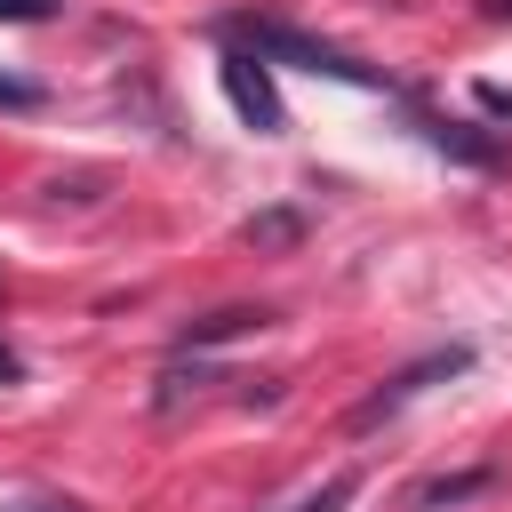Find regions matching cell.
Returning a JSON list of instances; mask_svg holds the SVG:
<instances>
[{
    "label": "cell",
    "mask_w": 512,
    "mask_h": 512,
    "mask_svg": "<svg viewBox=\"0 0 512 512\" xmlns=\"http://www.w3.org/2000/svg\"><path fill=\"white\" fill-rule=\"evenodd\" d=\"M224 32H232L248 56H264V64H304V72H328V80L376 88V64H360V56H344V48L312 40V32H296V24H280V16H232Z\"/></svg>",
    "instance_id": "cell-1"
},
{
    "label": "cell",
    "mask_w": 512,
    "mask_h": 512,
    "mask_svg": "<svg viewBox=\"0 0 512 512\" xmlns=\"http://www.w3.org/2000/svg\"><path fill=\"white\" fill-rule=\"evenodd\" d=\"M464 368H472V352H464V344H448V352H424L416 368H400L392 384H376V392L352 408V432H376V424H384V416H400V408H408L424 384H440V376H464Z\"/></svg>",
    "instance_id": "cell-2"
},
{
    "label": "cell",
    "mask_w": 512,
    "mask_h": 512,
    "mask_svg": "<svg viewBox=\"0 0 512 512\" xmlns=\"http://www.w3.org/2000/svg\"><path fill=\"white\" fill-rule=\"evenodd\" d=\"M224 96H232V112L256 128V136H280V96H272V72H264V56H248V48H232L224 56Z\"/></svg>",
    "instance_id": "cell-3"
},
{
    "label": "cell",
    "mask_w": 512,
    "mask_h": 512,
    "mask_svg": "<svg viewBox=\"0 0 512 512\" xmlns=\"http://www.w3.org/2000/svg\"><path fill=\"white\" fill-rule=\"evenodd\" d=\"M272 312H256V304H224V312H208V320H192V328H176V352H208V344H232V336H256Z\"/></svg>",
    "instance_id": "cell-4"
},
{
    "label": "cell",
    "mask_w": 512,
    "mask_h": 512,
    "mask_svg": "<svg viewBox=\"0 0 512 512\" xmlns=\"http://www.w3.org/2000/svg\"><path fill=\"white\" fill-rule=\"evenodd\" d=\"M304 240V216L296 208H264V216H248V248H296Z\"/></svg>",
    "instance_id": "cell-5"
},
{
    "label": "cell",
    "mask_w": 512,
    "mask_h": 512,
    "mask_svg": "<svg viewBox=\"0 0 512 512\" xmlns=\"http://www.w3.org/2000/svg\"><path fill=\"white\" fill-rule=\"evenodd\" d=\"M200 384H216V376H208V368H184V352H176V368L160 376V392H152V408H160V416H176V408H184V400H192Z\"/></svg>",
    "instance_id": "cell-6"
},
{
    "label": "cell",
    "mask_w": 512,
    "mask_h": 512,
    "mask_svg": "<svg viewBox=\"0 0 512 512\" xmlns=\"http://www.w3.org/2000/svg\"><path fill=\"white\" fill-rule=\"evenodd\" d=\"M472 488H488V472H456V480H424V488H416L408 504H416V512H440V504H464Z\"/></svg>",
    "instance_id": "cell-7"
},
{
    "label": "cell",
    "mask_w": 512,
    "mask_h": 512,
    "mask_svg": "<svg viewBox=\"0 0 512 512\" xmlns=\"http://www.w3.org/2000/svg\"><path fill=\"white\" fill-rule=\"evenodd\" d=\"M424 136H432L440 152H456V160H496L480 136H464V120H424Z\"/></svg>",
    "instance_id": "cell-8"
},
{
    "label": "cell",
    "mask_w": 512,
    "mask_h": 512,
    "mask_svg": "<svg viewBox=\"0 0 512 512\" xmlns=\"http://www.w3.org/2000/svg\"><path fill=\"white\" fill-rule=\"evenodd\" d=\"M56 0H0V24H48Z\"/></svg>",
    "instance_id": "cell-9"
},
{
    "label": "cell",
    "mask_w": 512,
    "mask_h": 512,
    "mask_svg": "<svg viewBox=\"0 0 512 512\" xmlns=\"http://www.w3.org/2000/svg\"><path fill=\"white\" fill-rule=\"evenodd\" d=\"M32 104H40V88H32V80H8V72H0V112H32Z\"/></svg>",
    "instance_id": "cell-10"
},
{
    "label": "cell",
    "mask_w": 512,
    "mask_h": 512,
    "mask_svg": "<svg viewBox=\"0 0 512 512\" xmlns=\"http://www.w3.org/2000/svg\"><path fill=\"white\" fill-rule=\"evenodd\" d=\"M344 504H352V480H328V488H320V496H304L296 512H344Z\"/></svg>",
    "instance_id": "cell-11"
},
{
    "label": "cell",
    "mask_w": 512,
    "mask_h": 512,
    "mask_svg": "<svg viewBox=\"0 0 512 512\" xmlns=\"http://www.w3.org/2000/svg\"><path fill=\"white\" fill-rule=\"evenodd\" d=\"M8 512H80V504H72V496H48V488H40V496H16Z\"/></svg>",
    "instance_id": "cell-12"
},
{
    "label": "cell",
    "mask_w": 512,
    "mask_h": 512,
    "mask_svg": "<svg viewBox=\"0 0 512 512\" xmlns=\"http://www.w3.org/2000/svg\"><path fill=\"white\" fill-rule=\"evenodd\" d=\"M480 104L488 112H512V88H480Z\"/></svg>",
    "instance_id": "cell-13"
},
{
    "label": "cell",
    "mask_w": 512,
    "mask_h": 512,
    "mask_svg": "<svg viewBox=\"0 0 512 512\" xmlns=\"http://www.w3.org/2000/svg\"><path fill=\"white\" fill-rule=\"evenodd\" d=\"M0 376H16V352H8V344H0Z\"/></svg>",
    "instance_id": "cell-14"
}]
</instances>
